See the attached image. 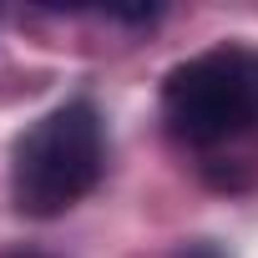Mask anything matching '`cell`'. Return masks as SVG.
<instances>
[{"label": "cell", "instance_id": "obj_4", "mask_svg": "<svg viewBox=\"0 0 258 258\" xmlns=\"http://www.w3.org/2000/svg\"><path fill=\"white\" fill-rule=\"evenodd\" d=\"M0 258H46V253H31V248H11V253H0Z\"/></svg>", "mask_w": 258, "mask_h": 258}, {"label": "cell", "instance_id": "obj_3", "mask_svg": "<svg viewBox=\"0 0 258 258\" xmlns=\"http://www.w3.org/2000/svg\"><path fill=\"white\" fill-rule=\"evenodd\" d=\"M167 258H223V248H218V243H182V248L167 253Z\"/></svg>", "mask_w": 258, "mask_h": 258}, {"label": "cell", "instance_id": "obj_1", "mask_svg": "<svg viewBox=\"0 0 258 258\" xmlns=\"http://www.w3.org/2000/svg\"><path fill=\"white\" fill-rule=\"evenodd\" d=\"M106 162L101 116L91 101H66L26 126L11 157V198L26 218H61L76 208Z\"/></svg>", "mask_w": 258, "mask_h": 258}, {"label": "cell", "instance_id": "obj_2", "mask_svg": "<svg viewBox=\"0 0 258 258\" xmlns=\"http://www.w3.org/2000/svg\"><path fill=\"white\" fill-rule=\"evenodd\" d=\"M162 116L192 147L248 132L258 121V56L243 46H223L182 61L162 81Z\"/></svg>", "mask_w": 258, "mask_h": 258}]
</instances>
